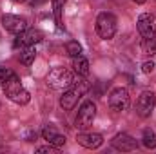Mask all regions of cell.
<instances>
[{"instance_id": "cell-1", "label": "cell", "mask_w": 156, "mask_h": 154, "mask_svg": "<svg viewBox=\"0 0 156 154\" xmlns=\"http://www.w3.org/2000/svg\"><path fill=\"white\" fill-rule=\"evenodd\" d=\"M4 93H5V96L13 102V103H18V105H26L27 102H29V93L24 89V85L20 83V80L15 76V75H11V76L7 78L5 82H4Z\"/></svg>"}, {"instance_id": "cell-2", "label": "cell", "mask_w": 156, "mask_h": 154, "mask_svg": "<svg viewBox=\"0 0 156 154\" xmlns=\"http://www.w3.org/2000/svg\"><path fill=\"white\" fill-rule=\"evenodd\" d=\"M87 89H89V82H85V80H78L73 85H69L67 91H64V94H62V98H60L62 109H64V111H71V109L78 103V100L87 93Z\"/></svg>"}, {"instance_id": "cell-3", "label": "cell", "mask_w": 156, "mask_h": 154, "mask_svg": "<svg viewBox=\"0 0 156 154\" xmlns=\"http://www.w3.org/2000/svg\"><path fill=\"white\" fill-rule=\"evenodd\" d=\"M75 82V73L66 67H53L47 75V85L53 89H67Z\"/></svg>"}, {"instance_id": "cell-4", "label": "cell", "mask_w": 156, "mask_h": 154, "mask_svg": "<svg viewBox=\"0 0 156 154\" xmlns=\"http://www.w3.org/2000/svg\"><path fill=\"white\" fill-rule=\"evenodd\" d=\"M96 33L104 40H111L116 33V18L111 13H100L96 18Z\"/></svg>"}, {"instance_id": "cell-5", "label": "cell", "mask_w": 156, "mask_h": 154, "mask_svg": "<svg viewBox=\"0 0 156 154\" xmlns=\"http://www.w3.org/2000/svg\"><path fill=\"white\" fill-rule=\"evenodd\" d=\"M94 116H96V105H94V102H93V100L83 102L82 107H80V111H78L76 120H75L76 129L78 131L89 129V127L93 125V121H94Z\"/></svg>"}, {"instance_id": "cell-6", "label": "cell", "mask_w": 156, "mask_h": 154, "mask_svg": "<svg viewBox=\"0 0 156 154\" xmlns=\"http://www.w3.org/2000/svg\"><path fill=\"white\" fill-rule=\"evenodd\" d=\"M129 103H131V98H129V91L127 89L116 87V89L111 91V94H109V107L113 111L122 113V111H125L129 107Z\"/></svg>"}, {"instance_id": "cell-7", "label": "cell", "mask_w": 156, "mask_h": 154, "mask_svg": "<svg viewBox=\"0 0 156 154\" xmlns=\"http://www.w3.org/2000/svg\"><path fill=\"white\" fill-rule=\"evenodd\" d=\"M136 29L142 38H154L156 37V24L154 16L149 13H142L136 20Z\"/></svg>"}, {"instance_id": "cell-8", "label": "cell", "mask_w": 156, "mask_h": 154, "mask_svg": "<svg viewBox=\"0 0 156 154\" xmlns=\"http://www.w3.org/2000/svg\"><path fill=\"white\" fill-rule=\"evenodd\" d=\"M154 105H156V96L154 93L151 91H144L136 102V113L142 116V118H147L151 116V113L154 111Z\"/></svg>"}, {"instance_id": "cell-9", "label": "cell", "mask_w": 156, "mask_h": 154, "mask_svg": "<svg viewBox=\"0 0 156 154\" xmlns=\"http://www.w3.org/2000/svg\"><path fill=\"white\" fill-rule=\"evenodd\" d=\"M2 26L5 31L13 33V35H20L27 29V22L26 18L22 16H16V15H4L2 16Z\"/></svg>"}, {"instance_id": "cell-10", "label": "cell", "mask_w": 156, "mask_h": 154, "mask_svg": "<svg viewBox=\"0 0 156 154\" xmlns=\"http://www.w3.org/2000/svg\"><path fill=\"white\" fill-rule=\"evenodd\" d=\"M111 145H113L116 151H122V152H129V151H136V149H138V142H136L133 136L125 134V132L116 134V136L111 140Z\"/></svg>"}, {"instance_id": "cell-11", "label": "cell", "mask_w": 156, "mask_h": 154, "mask_svg": "<svg viewBox=\"0 0 156 154\" xmlns=\"http://www.w3.org/2000/svg\"><path fill=\"white\" fill-rule=\"evenodd\" d=\"M44 38V35L40 33L38 29H26L24 33L16 35L15 40V47H26V45H35L38 44L40 40Z\"/></svg>"}, {"instance_id": "cell-12", "label": "cell", "mask_w": 156, "mask_h": 154, "mask_svg": "<svg viewBox=\"0 0 156 154\" xmlns=\"http://www.w3.org/2000/svg\"><path fill=\"white\" fill-rule=\"evenodd\" d=\"M76 142L78 145H82L85 149H98L104 143V138L98 132H80L76 136Z\"/></svg>"}, {"instance_id": "cell-13", "label": "cell", "mask_w": 156, "mask_h": 154, "mask_svg": "<svg viewBox=\"0 0 156 154\" xmlns=\"http://www.w3.org/2000/svg\"><path fill=\"white\" fill-rule=\"evenodd\" d=\"M42 138H44L47 143L55 145V147H64V145H66V136L58 134L53 127H44V129H42Z\"/></svg>"}, {"instance_id": "cell-14", "label": "cell", "mask_w": 156, "mask_h": 154, "mask_svg": "<svg viewBox=\"0 0 156 154\" xmlns=\"http://www.w3.org/2000/svg\"><path fill=\"white\" fill-rule=\"evenodd\" d=\"M73 69H75V73L80 75V76H87L89 75V62L82 54H78V56L73 58Z\"/></svg>"}, {"instance_id": "cell-15", "label": "cell", "mask_w": 156, "mask_h": 154, "mask_svg": "<svg viewBox=\"0 0 156 154\" xmlns=\"http://www.w3.org/2000/svg\"><path fill=\"white\" fill-rule=\"evenodd\" d=\"M35 56H37V51H35V45H26L22 47L20 51V62L24 65H31L35 62Z\"/></svg>"}, {"instance_id": "cell-16", "label": "cell", "mask_w": 156, "mask_h": 154, "mask_svg": "<svg viewBox=\"0 0 156 154\" xmlns=\"http://www.w3.org/2000/svg\"><path fill=\"white\" fill-rule=\"evenodd\" d=\"M140 47H142V53L144 54H149V56L156 54V40L154 38H142Z\"/></svg>"}, {"instance_id": "cell-17", "label": "cell", "mask_w": 156, "mask_h": 154, "mask_svg": "<svg viewBox=\"0 0 156 154\" xmlns=\"http://www.w3.org/2000/svg\"><path fill=\"white\" fill-rule=\"evenodd\" d=\"M142 143L147 147V149H156V132L151 129H145L144 131V136H142Z\"/></svg>"}, {"instance_id": "cell-18", "label": "cell", "mask_w": 156, "mask_h": 154, "mask_svg": "<svg viewBox=\"0 0 156 154\" xmlns=\"http://www.w3.org/2000/svg\"><path fill=\"white\" fill-rule=\"evenodd\" d=\"M66 49H67V53H69L71 58H75V56H78V54H82V45L78 44L76 40L67 42V44H66Z\"/></svg>"}, {"instance_id": "cell-19", "label": "cell", "mask_w": 156, "mask_h": 154, "mask_svg": "<svg viewBox=\"0 0 156 154\" xmlns=\"http://www.w3.org/2000/svg\"><path fill=\"white\" fill-rule=\"evenodd\" d=\"M154 71V62L151 60V62H144L142 64V73H145V75H149V73H153Z\"/></svg>"}, {"instance_id": "cell-20", "label": "cell", "mask_w": 156, "mask_h": 154, "mask_svg": "<svg viewBox=\"0 0 156 154\" xmlns=\"http://www.w3.org/2000/svg\"><path fill=\"white\" fill-rule=\"evenodd\" d=\"M13 73L11 71H7V69H4V67H0V85H4V82L7 80V78L11 76Z\"/></svg>"}, {"instance_id": "cell-21", "label": "cell", "mask_w": 156, "mask_h": 154, "mask_svg": "<svg viewBox=\"0 0 156 154\" xmlns=\"http://www.w3.org/2000/svg\"><path fill=\"white\" fill-rule=\"evenodd\" d=\"M56 149H58V147H55V145H51V143H49L47 147H38V149H37V152H49V154H53V152H56Z\"/></svg>"}, {"instance_id": "cell-22", "label": "cell", "mask_w": 156, "mask_h": 154, "mask_svg": "<svg viewBox=\"0 0 156 154\" xmlns=\"http://www.w3.org/2000/svg\"><path fill=\"white\" fill-rule=\"evenodd\" d=\"M29 2H31V5H38V4H44L47 0H29Z\"/></svg>"}, {"instance_id": "cell-23", "label": "cell", "mask_w": 156, "mask_h": 154, "mask_svg": "<svg viewBox=\"0 0 156 154\" xmlns=\"http://www.w3.org/2000/svg\"><path fill=\"white\" fill-rule=\"evenodd\" d=\"M133 2H136V4H144L145 0H133Z\"/></svg>"}, {"instance_id": "cell-24", "label": "cell", "mask_w": 156, "mask_h": 154, "mask_svg": "<svg viewBox=\"0 0 156 154\" xmlns=\"http://www.w3.org/2000/svg\"><path fill=\"white\" fill-rule=\"evenodd\" d=\"M15 2H24V0H15Z\"/></svg>"}]
</instances>
